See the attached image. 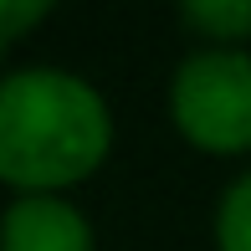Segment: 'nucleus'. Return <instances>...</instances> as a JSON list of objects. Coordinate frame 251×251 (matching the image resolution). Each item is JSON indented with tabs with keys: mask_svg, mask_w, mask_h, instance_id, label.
<instances>
[{
	"mask_svg": "<svg viewBox=\"0 0 251 251\" xmlns=\"http://www.w3.org/2000/svg\"><path fill=\"white\" fill-rule=\"evenodd\" d=\"M113 154V108L72 67L31 62L0 82V179L10 195H67Z\"/></svg>",
	"mask_w": 251,
	"mask_h": 251,
	"instance_id": "1",
	"label": "nucleus"
},
{
	"mask_svg": "<svg viewBox=\"0 0 251 251\" xmlns=\"http://www.w3.org/2000/svg\"><path fill=\"white\" fill-rule=\"evenodd\" d=\"M169 123L210 159L251 154V51L195 47L169 77Z\"/></svg>",
	"mask_w": 251,
	"mask_h": 251,
	"instance_id": "2",
	"label": "nucleus"
},
{
	"mask_svg": "<svg viewBox=\"0 0 251 251\" xmlns=\"http://www.w3.org/2000/svg\"><path fill=\"white\" fill-rule=\"evenodd\" d=\"M0 251H98V231L67 195H10L0 215Z\"/></svg>",
	"mask_w": 251,
	"mask_h": 251,
	"instance_id": "3",
	"label": "nucleus"
},
{
	"mask_svg": "<svg viewBox=\"0 0 251 251\" xmlns=\"http://www.w3.org/2000/svg\"><path fill=\"white\" fill-rule=\"evenodd\" d=\"M185 31L200 47H241L251 51V0H190L179 10Z\"/></svg>",
	"mask_w": 251,
	"mask_h": 251,
	"instance_id": "4",
	"label": "nucleus"
},
{
	"mask_svg": "<svg viewBox=\"0 0 251 251\" xmlns=\"http://www.w3.org/2000/svg\"><path fill=\"white\" fill-rule=\"evenodd\" d=\"M210 241H215V251H251V164L241 175H231L226 190L215 195Z\"/></svg>",
	"mask_w": 251,
	"mask_h": 251,
	"instance_id": "5",
	"label": "nucleus"
},
{
	"mask_svg": "<svg viewBox=\"0 0 251 251\" xmlns=\"http://www.w3.org/2000/svg\"><path fill=\"white\" fill-rule=\"evenodd\" d=\"M47 16H51L47 0H0V47H16V41Z\"/></svg>",
	"mask_w": 251,
	"mask_h": 251,
	"instance_id": "6",
	"label": "nucleus"
}]
</instances>
